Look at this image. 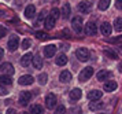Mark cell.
I'll return each instance as SVG.
<instances>
[{"instance_id":"cell-1","label":"cell","mask_w":122,"mask_h":114,"mask_svg":"<svg viewBox=\"0 0 122 114\" xmlns=\"http://www.w3.org/2000/svg\"><path fill=\"white\" fill-rule=\"evenodd\" d=\"M92 76H93V67L86 66L85 69H82V70L80 71V74H78V80H80V81H86V80H89Z\"/></svg>"},{"instance_id":"cell-2","label":"cell","mask_w":122,"mask_h":114,"mask_svg":"<svg viewBox=\"0 0 122 114\" xmlns=\"http://www.w3.org/2000/svg\"><path fill=\"white\" fill-rule=\"evenodd\" d=\"M71 26L74 29L76 33H81L84 29V22H82V18L81 16H74L71 21Z\"/></svg>"},{"instance_id":"cell-3","label":"cell","mask_w":122,"mask_h":114,"mask_svg":"<svg viewBox=\"0 0 122 114\" xmlns=\"http://www.w3.org/2000/svg\"><path fill=\"white\" fill-rule=\"evenodd\" d=\"M56 103H58V100H56V96L54 93H48L45 96V106H47V109H50V110L55 109Z\"/></svg>"},{"instance_id":"cell-4","label":"cell","mask_w":122,"mask_h":114,"mask_svg":"<svg viewBox=\"0 0 122 114\" xmlns=\"http://www.w3.org/2000/svg\"><path fill=\"white\" fill-rule=\"evenodd\" d=\"M0 70L3 71V74L11 77L12 74H14L15 69H14V66H12L10 62H4V63H1V65H0Z\"/></svg>"},{"instance_id":"cell-5","label":"cell","mask_w":122,"mask_h":114,"mask_svg":"<svg viewBox=\"0 0 122 114\" xmlns=\"http://www.w3.org/2000/svg\"><path fill=\"white\" fill-rule=\"evenodd\" d=\"M76 56H77L78 59L81 60V62H86L89 59V49L88 48H78L76 51Z\"/></svg>"},{"instance_id":"cell-6","label":"cell","mask_w":122,"mask_h":114,"mask_svg":"<svg viewBox=\"0 0 122 114\" xmlns=\"http://www.w3.org/2000/svg\"><path fill=\"white\" fill-rule=\"evenodd\" d=\"M30 99H32V93L28 92V91H23V92L19 93V104L26 106L30 102Z\"/></svg>"},{"instance_id":"cell-7","label":"cell","mask_w":122,"mask_h":114,"mask_svg":"<svg viewBox=\"0 0 122 114\" xmlns=\"http://www.w3.org/2000/svg\"><path fill=\"white\" fill-rule=\"evenodd\" d=\"M85 33L88 36H95L97 33V27H96V23L95 22H91L89 21L86 25H85Z\"/></svg>"},{"instance_id":"cell-8","label":"cell","mask_w":122,"mask_h":114,"mask_svg":"<svg viewBox=\"0 0 122 114\" xmlns=\"http://www.w3.org/2000/svg\"><path fill=\"white\" fill-rule=\"evenodd\" d=\"M96 77H97L99 81H107V80H110L111 77H112V73L110 70H100Z\"/></svg>"},{"instance_id":"cell-9","label":"cell","mask_w":122,"mask_h":114,"mask_svg":"<svg viewBox=\"0 0 122 114\" xmlns=\"http://www.w3.org/2000/svg\"><path fill=\"white\" fill-rule=\"evenodd\" d=\"M78 10L81 11L82 14H88L89 11L92 10V4H91L89 1H81V3L78 4Z\"/></svg>"},{"instance_id":"cell-10","label":"cell","mask_w":122,"mask_h":114,"mask_svg":"<svg viewBox=\"0 0 122 114\" xmlns=\"http://www.w3.org/2000/svg\"><path fill=\"white\" fill-rule=\"evenodd\" d=\"M81 96H82V91L80 88H74L69 92V98L71 100H78V99H81Z\"/></svg>"},{"instance_id":"cell-11","label":"cell","mask_w":122,"mask_h":114,"mask_svg":"<svg viewBox=\"0 0 122 114\" xmlns=\"http://www.w3.org/2000/svg\"><path fill=\"white\" fill-rule=\"evenodd\" d=\"M8 48H10V51H15V49L18 48V45H19V38L17 37V36H12L10 40H8Z\"/></svg>"},{"instance_id":"cell-12","label":"cell","mask_w":122,"mask_h":114,"mask_svg":"<svg viewBox=\"0 0 122 114\" xmlns=\"http://www.w3.org/2000/svg\"><path fill=\"white\" fill-rule=\"evenodd\" d=\"M18 81H19L21 85H30V84H33L34 78L32 76H29V74H26V76H21Z\"/></svg>"},{"instance_id":"cell-13","label":"cell","mask_w":122,"mask_h":114,"mask_svg":"<svg viewBox=\"0 0 122 114\" xmlns=\"http://www.w3.org/2000/svg\"><path fill=\"white\" fill-rule=\"evenodd\" d=\"M117 82L115 81H106L104 85H103V89H104L106 92H112V91H115L117 89Z\"/></svg>"},{"instance_id":"cell-14","label":"cell","mask_w":122,"mask_h":114,"mask_svg":"<svg viewBox=\"0 0 122 114\" xmlns=\"http://www.w3.org/2000/svg\"><path fill=\"white\" fill-rule=\"evenodd\" d=\"M55 52H56L55 45H47V47H44V55L47 58H52L55 55Z\"/></svg>"},{"instance_id":"cell-15","label":"cell","mask_w":122,"mask_h":114,"mask_svg":"<svg viewBox=\"0 0 122 114\" xmlns=\"http://www.w3.org/2000/svg\"><path fill=\"white\" fill-rule=\"evenodd\" d=\"M102 95H103L102 91L93 89V91H91V92L88 93V99H89V100H99V99L102 98Z\"/></svg>"},{"instance_id":"cell-16","label":"cell","mask_w":122,"mask_h":114,"mask_svg":"<svg viewBox=\"0 0 122 114\" xmlns=\"http://www.w3.org/2000/svg\"><path fill=\"white\" fill-rule=\"evenodd\" d=\"M100 29H102V33H103L104 36H110L111 32H112V26H111L108 22H103Z\"/></svg>"},{"instance_id":"cell-17","label":"cell","mask_w":122,"mask_h":114,"mask_svg":"<svg viewBox=\"0 0 122 114\" xmlns=\"http://www.w3.org/2000/svg\"><path fill=\"white\" fill-rule=\"evenodd\" d=\"M55 19H54V18H52V16H47V18H45V21H44V27L45 29H47V30H50V29H52V27L55 26Z\"/></svg>"},{"instance_id":"cell-18","label":"cell","mask_w":122,"mask_h":114,"mask_svg":"<svg viewBox=\"0 0 122 114\" xmlns=\"http://www.w3.org/2000/svg\"><path fill=\"white\" fill-rule=\"evenodd\" d=\"M32 62H33V66L37 69V70H40V69L43 67V59H41V56H40V55L33 56V58H32Z\"/></svg>"},{"instance_id":"cell-19","label":"cell","mask_w":122,"mask_h":114,"mask_svg":"<svg viewBox=\"0 0 122 114\" xmlns=\"http://www.w3.org/2000/svg\"><path fill=\"white\" fill-rule=\"evenodd\" d=\"M71 77H73L71 73L69 70H63L61 73V77H59V78H61L62 82H69V81H71Z\"/></svg>"},{"instance_id":"cell-20","label":"cell","mask_w":122,"mask_h":114,"mask_svg":"<svg viewBox=\"0 0 122 114\" xmlns=\"http://www.w3.org/2000/svg\"><path fill=\"white\" fill-rule=\"evenodd\" d=\"M32 58H33V55L30 54V52H28V54H25L21 58V65L23 66V67H26V66L30 63V60H32Z\"/></svg>"},{"instance_id":"cell-21","label":"cell","mask_w":122,"mask_h":114,"mask_svg":"<svg viewBox=\"0 0 122 114\" xmlns=\"http://www.w3.org/2000/svg\"><path fill=\"white\" fill-rule=\"evenodd\" d=\"M55 62H56V65H58V66H65L67 63V56L65 54L58 55V56H56V59H55Z\"/></svg>"},{"instance_id":"cell-22","label":"cell","mask_w":122,"mask_h":114,"mask_svg":"<svg viewBox=\"0 0 122 114\" xmlns=\"http://www.w3.org/2000/svg\"><path fill=\"white\" fill-rule=\"evenodd\" d=\"M34 12H36V7L33 4H29L26 8H25V16L26 18H32L34 15Z\"/></svg>"},{"instance_id":"cell-23","label":"cell","mask_w":122,"mask_h":114,"mask_svg":"<svg viewBox=\"0 0 122 114\" xmlns=\"http://www.w3.org/2000/svg\"><path fill=\"white\" fill-rule=\"evenodd\" d=\"M0 84H1V85H11V84H12L11 77H10V76H6V74L0 76Z\"/></svg>"},{"instance_id":"cell-24","label":"cell","mask_w":122,"mask_h":114,"mask_svg":"<svg viewBox=\"0 0 122 114\" xmlns=\"http://www.w3.org/2000/svg\"><path fill=\"white\" fill-rule=\"evenodd\" d=\"M70 12H71V8H70V5L69 4H63V8H62V16L67 19L69 15H70Z\"/></svg>"},{"instance_id":"cell-25","label":"cell","mask_w":122,"mask_h":114,"mask_svg":"<svg viewBox=\"0 0 122 114\" xmlns=\"http://www.w3.org/2000/svg\"><path fill=\"white\" fill-rule=\"evenodd\" d=\"M102 107H103V103H100V102H96V100H93L92 103H89V110H92V111L100 110Z\"/></svg>"},{"instance_id":"cell-26","label":"cell","mask_w":122,"mask_h":114,"mask_svg":"<svg viewBox=\"0 0 122 114\" xmlns=\"http://www.w3.org/2000/svg\"><path fill=\"white\" fill-rule=\"evenodd\" d=\"M29 114H43V107L40 104H33L30 107V113Z\"/></svg>"},{"instance_id":"cell-27","label":"cell","mask_w":122,"mask_h":114,"mask_svg":"<svg viewBox=\"0 0 122 114\" xmlns=\"http://www.w3.org/2000/svg\"><path fill=\"white\" fill-rule=\"evenodd\" d=\"M108 5H110V0H100L99 4H97V7H99V10L104 11L108 8Z\"/></svg>"},{"instance_id":"cell-28","label":"cell","mask_w":122,"mask_h":114,"mask_svg":"<svg viewBox=\"0 0 122 114\" xmlns=\"http://www.w3.org/2000/svg\"><path fill=\"white\" fill-rule=\"evenodd\" d=\"M114 27L117 32H122V18H117L114 21Z\"/></svg>"},{"instance_id":"cell-29","label":"cell","mask_w":122,"mask_h":114,"mask_svg":"<svg viewBox=\"0 0 122 114\" xmlns=\"http://www.w3.org/2000/svg\"><path fill=\"white\" fill-rule=\"evenodd\" d=\"M37 80H39V82L41 84V85H44L45 82L48 81V76H47L45 73H41V74L39 76V78H37Z\"/></svg>"},{"instance_id":"cell-30","label":"cell","mask_w":122,"mask_h":114,"mask_svg":"<svg viewBox=\"0 0 122 114\" xmlns=\"http://www.w3.org/2000/svg\"><path fill=\"white\" fill-rule=\"evenodd\" d=\"M59 14H61V11L58 10V8H52V10L50 11V16H52L55 21L58 19V18H59Z\"/></svg>"},{"instance_id":"cell-31","label":"cell","mask_w":122,"mask_h":114,"mask_svg":"<svg viewBox=\"0 0 122 114\" xmlns=\"http://www.w3.org/2000/svg\"><path fill=\"white\" fill-rule=\"evenodd\" d=\"M54 114H66V107H65L63 104H59V106L56 107V110H55Z\"/></svg>"},{"instance_id":"cell-32","label":"cell","mask_w":122,"mask_h":114,"mask_svg":"<svg viewBox=\"0 0 122 114\" xmlns=\"http://www.w3.org/2000/svg\"><path fill=\"white\" fill-rule=\"evenodd\" d=\"M104 54L107 55L108 58H111V59H117V58H118V55H117L115 52H114V51H110V49H106Z\"/></svg>"},{"instance_id":"cell-33","label":"cell","mask_w":122,"mask_h":114,"mask_svg":"<svg viewBox=\"0 0 122 114\" xmlns=\"http://www.w3.org/2000/svg\"><path fill=\"white\" fill-rule=\"evenodd\" d=\"M36 37L44 40V38H48V34H47V33H44V32H36Z\"/></svg>"},{"instance_id":"cell-34","label":"cell","mask_w":122,"mask_h":114,"mask_svg":"<svg viewBox=\"0 0 122 114\" xmlns=\"http://www.w3.org/2000/svg\"><path fill=\"white\" fill-rule=\"evenodd\" d=\"M29 47H30V40H29V38H25V40L22 41V48L23 49H28Z\"/></svg>"},{"instance_id":"cell-35","label":"cell","mask_w":122,"mask_h":114,"mask_svg":"<svg viewBox=\"0 0 122 114\" xmlns=\"http://www.w3.org/2000/svg\"><path fill=\"white\" fill-rule=\"evenodd\" d=\"M7 93H8V89H7L4 85L0 84V95H7Z\"/></svg>"},{"instance_id":"cell-36","label":"cell","mask_w":122,"mask_h":114,"mask_svg":"<svg viewBox=\"0 0 122 114\" xmlns=\"http://www.w3.org/2000/svg\"><path fill=\"white\" fill-rule=\"evenodd\" d=\"M6 34H7V29H6L4 26H0V38L4 37Z\"/></svg>"},{"instance_id":"cell-37","label":"cell","mask_w":122,"mask_h":114,"mask_svg":"<svg viewBox=\"0 0 122 114\" xmlns=\"http://www.w3.org/2000/svg\"><path fill=\"white\" fill-rule=\"evenodd\" d=\"M115 7L118 10H122V0H117L115 1Z\"/></svg>"},{"instance_id":"cell-38","label":"cell","mask_w":122,"mask_h":114,"mask_svg":"<svg viewBox=\"0 0 122 114\" xmlns=\"http://www.w3.org/2000/svg\"><path fill=\"white\" fill-rule=\"evenodd\" d=\"M6 114H17V111H15V109H8L6 111Z\"/></svg>"},{"instance_id":"cell-39","label":"cell","mask_w":122,"mask_h":114,"mask_svg":"<svg viewBox=\"0 0 122 114\" xmlns=\"http://www.w3.org/2000/svg\"><path fill=\"white\" fill-rule=\"evenodd\" d=\"M44 16H45V11H41V12H40V15H39V21H41Z\"/></svg>"},{"instance_id":"cell-40","label":"cell","mask_w":122,"mask_h":114,"mask_svg":"<svg viewBox=\"0 0 122 114\" xmlns=\"http://www.w3.org/2000/svg\"><path fill=\"white\" fill-rule=\"evenodd\" d=\"M3 56H4V51L3 48H0V59H3Z\"/></svg>"},{"instance_id":"cell-41","label":"cell","mask_w":122,"mask_h":114,"mask_svg":"<svg viewBox=\"0 0 122 114\" xmlns=\"http://www.w3.org/2000/svg\"><path fill=\"white\" fill-rule=\"evenodd\" d=\"M118 70L122 73V62H119V63H118Z\"/></svg>"},{"instance_id":"cell-42","label":"cell","mask_w":122,"mask_h":114,"mask_svg":"<svg viewBox=\"0 0 122 114\" xmlns=\"http://www.w3.org/2000/svg\"><path fill=\"white\" fill-rule=\"evenodd\" d=\"M19 114H29V113H26V111H22V113H19Z\"/></svg>"}]
</instances>
